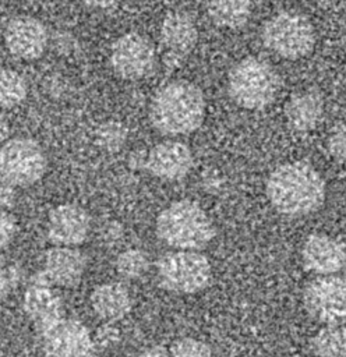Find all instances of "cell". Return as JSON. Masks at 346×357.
Listing matches in <instances>:
<instances>
[{"label": "cell", "instance_id": "11", "mask_svg": "<svg viewBox=\"0 0 346 357\" xmlns=\"http://www.w3.org/2000/svg\"><path fill=\"white\" fill-rule=\"evenodd\" d=\"M159 39L163 47L165 66L170 70L179 68L197 45V25L188 13L169 11L160 24Z\"/></svg>", "mask_w": 346, "mask_h": 357}, {"label": "cell", "instance_id": "33", "mask_svg": "<svg viewBox=\"0 0 346 357\" xmlns=\"http://www.w3.org/2000/svg\"><path fill=\"white\" fill-rule=\"evenodd\" d=\"M88 7L91 8H99V10H109L120 3V0H82Z\"/></svg>", "mask_w": 346, "mask_h": 357}, {"label": "cell", "instance_id": "25", "mask_svg": "<svg viewBox=\"0 0 346 357\" xmlns=\"http://www.w3.org/2000/svg\"><path fill=\"white\" fill-rule=\"evenodd\" d=\"M170 357H213L212 349L194 337H183L176 340L170 349Z\"/></svg>", "mask_w": 346, "mask_h": 357}, {"label": "cell", "instance_id": "3", "mask_svg": "<svg viewBox=\"0 0 346 357\" xmlns=\"http://www.w3.org/2000/svg\"><path fill=\"white\" fill-rule=\"evenodd\" d=\"M215 234V226L206 212L191 199L172 202L156 218L158 238L174 250L200 251Z\"/></svg>", "mask_w": 346, "mask_h": 357}, {"label": "cell", "instance_id": "22", "mask_svg": "<svg viewBox=\"0 0 346 357\" xmlns=\"http://www.w3.org/2000/svg\"><path fill=\"white\" fill-rule=\"evenodd\" d=\"M28 85L25 78L10 68H0V107L13 109L27 98Z\"/></svg>", "mask_w": 346, "mask_h": 357}, {"label": "cell", "instance_id": "21", "mask_svg": "<svg viewBox=\"0 0 346 357\" xmlns=\"http://www.w3.org/2000/svg\"><path fill=\"white\" fill-rule=\"evenodd\" d=\"M311 350L317 357H346V326L329 324L311 339Z\"/></svg>", "mask_w": 346, "mask_h": 357}, {"label": "cell", "instance_id": "31", "mask_svg": "<svg viewBox=\"0 0 346 357\" xmlns=\"http://www.w3.org/2000/svg\"><path fill=\"white\" fill-rule=\"evenodd\" d=\"M146 158L148 152L144 151H134L128 158V166L131 169H145L146 167Z\"/></svg>", "mask_w": 346, "mask_h": 357}, {"label": "cell", "instance_id": "10", "mask_svg": "<svg viewBox=\"0 0 346 357\" xmlns=\"http://www.w3.org/2000/svg\"><path fill=\"white\" fill-rule=\"evenodd\" d=\"M156 61V52L148 38L128 32L114 40L110 49L113 71L123 79L137 81L148 77Z\"/></svg>", "mask_w": 346, "mask_h": 357}, {"label": "cell", "instance_id": "29", "mask_svg": "<svg viewBox=\"0 0 346 357\" xmlns=\"http://www.w3.org/2000/svg\"><path fill=\"white\" fill-rule=\"evenodd\" d=\"M17 199V187L0 174V209L8 211L14 206Z\"/></svg>", "mask_w": 346, "mask_h": 357}, {"label": "cell", "instance_id": "2", "mask_svg": "<svg viewBox=\"0 0 346 357\" xmlns=\"http://www.w3.org/2000/svg\"><path fill=\"white\" fill-rule=\"evenodd\" d=\"M152 126L165 135H186L198 130L205 117L202 91L186 79L163 85L149 109Z\"/></svg>", "mask_w": 346, "mask_h": 357}, {"label": "cell", "instance_id": "23", "mask_svg": "<svg viewBox=\"0 0 346 357\" xmlns=\"http://www.w3.org/2000/svg\"><path fill=\"white\" fill-rule=\"evenodd\" d=\"M148 266L149 259L146 254L138 248H128L120 252L116 258V271L121 278L127 280L140 279L145 275Z\"/></svg>", "mask_w": 346, "mask_h": 357}, {"label": "cell", "instance_id": "4", "mask_svg": "<svg viewBox=\"0 0 346 357\" xmlns=\"http://www.w3.org/2000/svg\"><path fill=\"white\" fill-rule=\"evenodd\" d=\"M280 88L275 68L257 57H246L229 73L227 91L232 100L247 110H262L269 106Z\"/></svg>", "mask_w": 346, "mask_h": 357}, {"label": "cell", "instance_id": "16", "mask_svg": "<svg viewBox=\"0 0 346 357\" xmlns=\"http://www.w3.org/2000/svg\"><path fill=\"white\" fill-rule=\"evenodd\" d=\"M85 266L86 258L78 248L54 245L45 252L42 273L50 284L73 287L80 283Z\"/></svg>", "mask_w": 346, "mask_h": 357}, {"label": "cell", "instance_id": "17", "mask_svg": "<svg viewBox=\"0 0 346 357\" xmlns=\"http://www.w3.org/2000/svg\"><path fill=\"white\" fill-rule=\"evenodd\" d=\"M22 310L35 331L64 317L61 297L47 283H31L22 297Z\"/></svg>", "mask_w": 346, "mask_h": 357}, {"label": "cell", "instance_id": "8", "mask_svg": "<svg viewBox=\"0 0 346 357\" xmlns=\"http://www.w3.org/2000/svg\"><path fill=\"white\" fill-rule=\"evenodd\" d=\"M307 314L325 325L346 321V275H318L303 291Z\"/></svg>", "mask_w": 346, "mask_h": 357}, {"label": "cell", "instance_id": "12", "mask_svg": "<svg viewBox=\"0 0 346 357\" xmlns=\"http://www.w3.org/2000/svg\"><path fill=\"white\" fill-rule=\"evenodd\" d=\"M8 52L21 60H35L43 54L49 43L45 25L29 15H18L8 21L4 29Z\"/></svg>", "mask_w": 346, "mask_h": 357}, {"label": "cell", "instance_id": "6", "mask_svg": "<svg viewBox=\"0 0 346 357\" xmlns=\"http://www.w3.org/2000/svg\"><path fill=\"white\" fill-rule=\"evenodd\" d=\"M261 39L265 47L275 54L287 60H297L313 50L315 35L314 26L306 15L282 11L265 21Z\"/></svg>", "mask_w": 346, "mask_h": 357}, {"label": "cell", "instance_id": "28", "mask_svg": "<svg viewBox=\"0 0 346 357\" xmlns=\"http://www.w3.org/2000/svg\"><path fill=\"white\" fill-rule=\"evenodd\" d=\"M17 234V220L11 213L0 209V248H6Z\"/></svg>", "mask_w": 346, "mask_h": 357}, {"label": "cell", "instance_id": "13", "mask_svg": "<svg viewBox=\"0 0 346 357\" xmlns=\"http://www.w3.org/2000/svg\"><path fill=\"white\" fill-rule=\"evenodd\" d=\"M89 227L91 218L84 208L61 204L50 211L46 231L52 244L77 247L86 240Z\"/></svg>", "mask_w": 346, "mask_h": 357}, {"label": "cell", "instance_id": "30", "mask_svg": "<svg viewBox=\"0 0 346 357\" xmlns=\"http://www.w3.org/2000/svg\"><path fill=\"white\" fill-rule=\"evenodd\" d=\"M13 283H14V273L11 272L10 268H7L4 258L0 257V301L7 297Z\"/></svg>", "mask_w": 346, "mask_h": 357}, {"label": "cell", "instance_id": "32", "mask_svg": "<svg viewBox=\"0 0 346 357\" xmlns=\"http://www.w3.org/2000/svg\"><path fill=\"white\" fill-rule=\"evenodd\" d=\"M138 357H170V351L165 346H151L141 351Z\"/></svg>", "mask_w": 346, "mask_h": 357}, {"label": "cell", "instance_id": "14", "mask_svg": "<svg viewBox=\"0 0 346 357\" xmlns=\"http://www.w3.org/2000/svg\"><path fill=\"white\" fill-rule=\"evenodd\" d=\"M301 261L313 273H339L346 266V245L326 234H310L301 247Z\"/></svg>", "mask_w": 346, "mask_h": 357}, {"label": "cell", "instance_id": "5", "mask_svg": "<svg viewBox=\"0 0 346 357\" xmlns=\"http://www.w3.org/2000/svg\"><path fill=\"white\" fill-rule=\"evenodd\" d=\"M160 287L177 294H194L204 290L212 278L206 255L194 250H176L163 254L156 262Z\"/></svg>", "mask_w": 346, "mask_h": 357}, {"label": "cell", "instance_id": "19", "mask_svg": "<svg viewBox=\"0 0 346 357\" xmlns=\"http://www.w3.org/2000/svg\"><path fill=\"white\" fill-rule=\"evenodd\" d=\"M91 305L99 318L107 322H116L130 314L133 300L128 289L123 283L107 282L93 289Z\"/></svg>", "mask_w": 346, "mask_h": 357}, {"label": "cell", "instance_id": "7", "mask_svg": "<svg viewBox=\"0 0 346 357\" xmlns=\"http://www.w3.org/2000/svg\"><path fill=\"white\" fill-rule=\"evenodd\" d=\"M46 166L45 152L32 138H11L0 146V174L15 187H27L39 181Z\"/></svg>", "mask_w": 346, "mask_h": 357}, {"label": "cell", "instance_id": "20", "mask_svg": "<svg viewBox=\"0 0 346 357\" xmlns=\"http://www.w3.org/2000/svg\"><path fill=\"white\" fill-rule=\"evenodd\" d=\"M205 8L215 25L239 29L251 15V0H205Z\"/></svg>", "mask_w": 346, "mask_h": 357}, {"label": "cell", "instance_id": "24", "mask_svg": "<svg viewBox=\"0 0 346 357\" xmlns=\"http://www.w3.org/2000/svg\"><path fill=\"white\" fill-rule=\"evenodd\" d=\"M127 139V130L119 121H106L96 131V141L107 152L119 151Z\"/></svg>", "mask_w": 346, "mask_h": 357}, {"label": "cell", "instance_id": "9", "mask_svg": "<svg viewBox=\"0 0 346 357\" xmlns=\"http://www.w3.org/2000/svg\"><path fill=\"white\" fill-rule=\"evenodd\" d=\"M36 333L40 337L43 357H95L93 337L78 319L61 317Z\"/></svg>", "mask_w": 346, "mask_h": 357}, {"label": "cell", "instance_id": "26", "mask_svg": "<svg viewBox=\"0 0 346 357\" xmlns=\"http://www.w3.org/2000/svg\"><path fill=\"white\" fill-rule=\"evenodd\" d=\"M329 155L339 163L346 165V123L332 127L326 141Z\"/></svg>", "mask_w": 346, "mask_h": 357}, {"label": "cell", "instance_id": "27", "mask_svg": "<svg viewBox=\"0 0 346 357\" xmlns=\"http://www.w3.org/2000/svg\"><path fill=\"white\" fill-rule=\"evenodd\" d=\"M120 340V331L113 325V322H105L103 325H100L93 336V342L96 349H109L113 347L114 344H117Z\"/></svg>", "mask_w": 346, "mask_h": 357}, {"label": "cell", "instance_id": "1", "mask_svg": "<svg viewBox=\"0 0 346 357\" xmlns=\"http://www.w3.org/2000/svg\"><path fill=\"white\" fill-rule=\"evenodd\" d=\"M265 191L271 205L290 218L314 213L322 206L326 195L321 174L300 160L278 166L268 177Z\"/></svg>", "mask_w": 346, "mask_h": 357}, {"label": "cell", "instance_id": "34", "mask_svg": "<svg viewBox=\"0 0 346 357\" xmlns=\"http://www.w3.org/2000/svg\"><path fill=\"white\" fill-rule=\"evenodd\" d=\"M8 131H10V127H8V121L6 119V116L0 112V145H3L8 137Z\"/></svg>", "mask_w": 346, "mask_h": 357}, {"label": "cell", "instance_id": "15", "mask_svg": "<svg viewBox=\"0 0 346 357\" xmlns=\"http://www.w3.org/2000/svg\"><path fill=\"white\" fill-rule=\"evenodd\" d=\"M193 167V153L180 141H163L148 151L146 170L163 180L176 181L184 178Z\"/></svg>", "mask_w": 346, "mask_h": 357}, {"label": "cell", "instance_id": "18", "mask_svg": "<svg viewBox=\"0 0 346 357\" xmlns=\"http://www.w3.org/2000/svg\"><path fill=\"white\" fill-rule=\"evenodd\" d=\"M324 113V99L317 89L293 93L285 103L287 126L296 132H307L317 127Z\"/></svg>", "mask_w": 346, "mask_h": 357}]
</instances>
